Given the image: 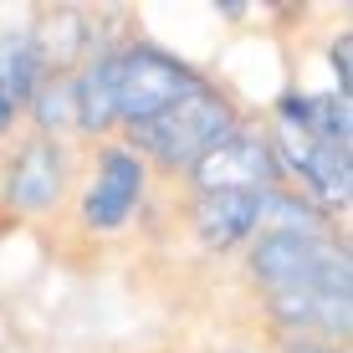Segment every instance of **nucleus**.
Returning a JSON list of instances; mask_svg holds the SVG:
<instances>
[{
    "mask_svg": "<svg viewBox=\"0 0 353 353\" xmlns=\"http://www.w3.org/2000/svg\"><path fill=\"white\" fill-rule=\"evenodd\" d=\"M251 272L261 276L272 292H343L348 297V251L333 246L323 236H287V230H272V236L256 241V256H251Z\"/></svg>",
    "mask_w": 353,
    "mask_h": 353,
    "instance_id": "obj_1",
    "label": "nucleus"
},
{
    "mask_svg": "<svg viewBox=\"0 0 353 353\" xmlns=\"http://www.w3.org/2000/svg\"><path fill=\"white\" fill-rule=\"evenodd\" d=\"M194 88H200V77L190 67H179L174 57L154 52V46H133V52L113 57V103H118V118H128L133 128L154 123Z\"/></svg>",
    "mask_w": 353,
    "mask_h": 353,
    "instance_id": "obj_2",
    "label": "nucleus"
},
{
    "mask_svg": "<svg viewBox=\"0 0 353 353\" xmlns=\"http://www.w3.org/2000/svg\"><path fill=\"white\" fill-rule=\"evenodd\" d=\"M225 133H230V108L210 88H194V92L179 97L169 113H159L154 123H143L139 139H143V149H149L154 159H164V164H200Z\"/></svg>",
    "mask_w": 353,
    "mask_h": 353,
    "instance_id": "obj_3",
    "label": "nucleus"
},
{
    "mask_svg": "<svg viewBox=\"0 0 353 353\" xmlns=\"http://www.w3.org/2000/svg\"><path fill=\"white\" fill-rule=\"evenodd\" d=\"M194 179H200V194H215V190L261 194L276 179V154L266 149V139H251V133L230 128L225 139L194 164Z\"/></svg>",
    "mask_w": 353,
    "mask_h": 353,
    "instance_id": "obj_4",
    "label": "nucleus"
},
{
    "mask_svg": "<svg viewBox=\"0 0 353 353\" xmlns=\"http://www.w3.org/2000/svg\"><path fill=\"white\" fill-rule=\"evenodd\" d=\"M139 194H143V164L128 149H113V154H103V169H97V185L88 194V205H82V215H88L92 230H113L133 215Z\"/></svg>",
    "mask_w": 353,
    "mask_h": 353,
    "instance_id": "obj_5",
    "label": "nucleus"
},
{
    "mask_svg": "<svg viewBox=\"0 0 353 353\" xmlns=\"http://www.w3.org/2000/svg\"><path fill=\"white\" fill-rule=\"evenodd\" d=\"M62 179H67V159L52 139H36L21 149V159L10 164V179H6V194L10 205L21 210H46V205L62 194Z\"/></svg>",
    "mask_w": 353,
    "mask_h": 353,
    "instance_id": "obj_6",
    "label": "nucleus"
},
{
    "mask_svg": "<svg viewBox=\"0 0 353 353\" xmlns=\"http://www.w3.org/2000/svg\"><path fill=\"white\" fill-rule=\"evenodd\" d=\"M282 154H287V164L323 194V200H338V205L348 200L353 185H348V149H343V143H323V139H307V133L287 128Z\"/></svg>",
    "mask_w": 353,
    "mask_h": 353,
    "instance_id": "obj_7",
    "label": "nucleus"
},
{
    "mask_svg": "<svg viewBox=\"0 0 353 353\" xmlns=\"http://www.w3.org/2000/svg\"><path fill=\"white\" fill-rule=\"evenodd\" d=\"M256 221H261V194L215 190V194H200V205H194V230L210 246H230V241L251 236Z\"/></svg>",
    "mask_w": 353,
    "mask_h": 353,
    "instance_id": "obj_8",
    "label": "nucleus"
},
{
    "mask_svg": "<svg viewBox=\"0 0 353 353\" xmlns=\"http://www.w3.org/2000/svg\"><path fill=\"white\" fill-rule=\"evenodd\" d=\"M272 312H276L282 323H297V327L348 333V297H343V292H312V287L272 292Z\"/></svg>",
    "mask_w": 353,
    "mask_h": 353,
    "instance_id": "obj_9",
    "label": "nucleus"
},
{
    "mask_svg": "<svg viewBox=\"0 0 353 353\" xmlns=\"http://www.w3.org/2000/svg\"><path fill=\"white\" fill-rule=\"evenodd\" d=\"M82 10H52V16L36 26V36H31V52H36V62L41 67H67L72 57L82 52Z\"/></svg>",
    "mask_w": 353,
    "mask_h": 353,
    "instance_id": "obj_10",
    "label": "nucleus"
},
{
    "mask_svg": "<svg viewBox=\"0 0 353 353\" xmlns=\"http://www.w3.org/2000/svg\"><path fill=\"white\" fill-rule=\"evenodd\" d=\"M118 118L113 103V57H97L88 67V77L77 82V123L82 128H108Z\"/></svg>",
    "mask_w": 353,
    "mask_h": 353,
    "instance_id": "obj_11",
    "label": "nucleus"
},
{
    "mask_svg": "<svg viewBox=\"0 0 353 353\" xmlns=\"http://www.w3.org/2000/svg\"><path fill=\"white\" fill-rule=\"evenodd\" d=\"M36 77H41V62H36L31 41H6L0 46V92H6L10 103H21V97L36 88Z\"/></svg>",
    "mask_w": 353,
    "mask_h": 353,
    "instance_id": "obj_12",
    "label": "nucleus"
},
{
    "mask_svg": "<svg viewBox=\"0 0 353 353\" xmlns=\"http://www.w3.org/2000/svg\"><path fill=\"white\" fill-rule=\"evenodd\" d=\"M36 118H41L46 128H67V123H77V82L57 77L52 88H41V92H36Z\"/></svg>",
    "mask_w": 353,
    "mask_h": 353,
    "instance_id": "obj_13",
    "label": "nucleus"
},
{
    "mask_svg": "<svg viewBox=\"0 0 353 353\" xmlns=\"http://www.w3.org/2000/svg\"><path fill=\"white\" fill-rule=\"evenodd\" d=\"M348 52H353V36H338V46H333V72H338V97H348L353 92V77H348Z\"/></svg>",
    "mask_w": 353,
    "mask_h": 353,
    "instance_id": "obj_14",
    "label": "nucleus"
},
{
    "mask_svg": "<svg viewBox=\"0 0 353 353\" xmlns=\"http://www.w3.org/2000/svg\"><path fill=\"white\" fill-rule=\"evenodd\" d=\"M10 118H16V103H10V97H6V92H0V133H6V128H10Z\"/></svg>",
    "mask_w": 353,
    "mask_h": 353,
    "instance_id": "obj_15",
    "label": "nucleus"
},
{
    "mask_svg": "<svg viewBox=\"0 0 353 353\" xmlns=\"http://www.w3.org/2000/svg\"><path fill=\"white\" fill-rule=\"evenodd\" d=\"M292 353H333V348H292Z\"/></svg>",
    "mask_w": 353,
    "mask_h": 353,
    "instance_id": "obj_16",
    "label": "nucleus"
}]
</instances>
